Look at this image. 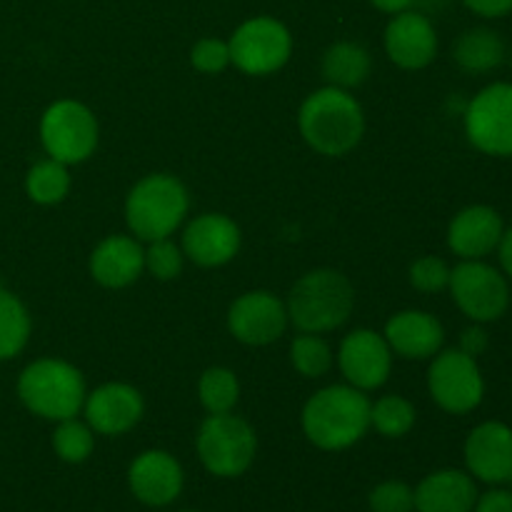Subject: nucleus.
<instances>
[{
	"label": "nucleus",
	"instance_id": "obj_1",
	"mask_svg": "<svg viewBox=\"0 0 512 512\" xmlns=\"http://www.w3.org/2000/svg\"><path fill=\"white\" fill-rule=\"evenodd\" d=\"M298 128L305 143L320 155L340 158L355 150L365 135L363 105L350 90L325 88L315 90L303 100L298 113Z\"/></svg>",
	"mask_w": 512,
	"mask_h": 512
},
{
	"label": "nucleus",
	"instance_id": "obj_2",
	"mask_svg": "<svg viewBox=\"0 0 512 512\" xmlns=\"http://www.w3.org/2000/svg\"><path fill=\"white\" fill-rule=\"evenodd\" d=\"M303 433L315 448L338 453L353 448L370 430V400L353 385H328L303 408Z\"/></svg>",
	"mask_w": 512,
	"mask_h": 512
},
{
	"label": "nucleus",
	"instance_id": "obj_3",
	"mask_svg": "<svg viewBox=\"0 0 512 512\" xmlns=\"http://www.w3.org/2000/svg\"><path fill=\"white\" fill-rule=\"evenodd\" d=\"M285 308L300 333L323 335L348 323L355 308V288L338 270H310L293 285Z\"/></svg>",
	"mask_w": 512,
	"mask_h": 512
},
{
	"label": "nucleus",
	"instance_id": "obj_4",
	"mask_svg": "<svg viewBox=\"0 0 512 512\" xmlns=\"http://www.w3.org/2000/svg\"><path fill=\"white\" fill-rule=\"evenodd\" d=\"M18 398L38 418L60 423L75 418L85 403V380L75 365L60 358H40L18 375Z\"/></svg>",
	"mask_w": 512,
	"mask_h": 512
},
{
	"label": "nucleus",
	"instance_id": "obj_5",
	"mask_svg": "<svg viewBox=\"0 0 512 512\" xmlns=\"http://www.w3.org/2000/svg\"><path fill=\"white\" fill-rule=\"evenodd\" d=\"M185 185L170 173H150L130 188L125 198V223L138 240L170 238L188 215Z\"/></svg>",
	"mask_w": 512,
	"mask_h": 512
},
{
	"label": "nucleus",
	"instance_id": "obj_6",
	"mask_svg": "<svg viewBox=\"0 0 512 512\" xmlns=\"http://www.w3.org/2000/svg\"><path fill=\"white\" fill-rule=\"evenodd\" d=\"M203 468L215 478H238L253 465L258 435L248 420L233 413L208 415L195 438Z\"/></svg>",
	"mask_w": 512,
	"mask_h": 512
},
{
	"label": "nucleus",
	"instance_id": "obj_7",
	"mask_svg": "<svg viewBox=\"0 0 512 512\" xmlns=\"http://www.w3.org/2000/svg\"><path fill=\"white\" fill-rule=\"evenodd\" d=\"M40 143L48 158L63 165L85 163L98 148V118L85 103L73 98L55 100L40 115Z\"/></svg>",
	"mask_w": 512,
	"mask_h": 512
},
{
	"label": "nucleus",
	"instance_id": "obj_8",
	"mask_svg": "<svg viewBox=\"0 0 512 512\" xmlns=\"http://www.w3.org/2000/svg\"><path fill=\"white\" fill-rule=\"evenodd\" d=\"M448 290L460 313L473 323H495L510 308L508 278L485 260H460L450 268Z\"/></svg>",
	"mask_w": 512,
	"mask_h": 512
},
{
	"label": "nucleus",
	"instance_id": "obj_9",
	"mask_svg": "<svg viewBox=\"0 0 512 512\" xmlns=\"http://www.w3.org/2000/svg\"><path fill=\"white\" fill-rule=\"evenodd\" d=\"M230 63L248 75L278 73L293 55L288 25L270 15H255L230 35Z\"/></svg>",
	"mask_w": 512,
	"mask_h": 512
},
{
	"label": "nucleus",
	"instance_id": "obj_10",
	"mask_svg": "<svg viewBox=\"0 0 512 512\" xmlns=\"http://www.w3.org/2000/svg\"><path fill=\"white\" fill-rule=\"evenodd\" d=\"M463 128L475 150L493 158H512V83H490L473 95Z\"/></svg>",
	"mask_w": 512,
	"mask_h": 512
},
{
	"label": "nucleus",
	"instance_id": "obj_11",
	"mask_svg": "<svg viewBox=\"0 0 512 512\" xmlns=\"http://www.w3.org/2000/svg\"><path fill=\"white\" fill-rule=\"evenodd\" d=\"M428 390L445 413L465 415L475 410L485 398V378L478 358H470L460 348L440 350L428 368Z\"/></svg>",
	"mask_w": 512,
	"mask_h": 512
},
{
	"label": "nucleus",
	"instance_id": "obj_12",
	"mask_svg": "<svg viewBox=\"0 0 512 512\" xmlns=\"http://www.w3.org/2000/svg\"><path fill=\"white\" fill-rule=\"evenodd\" d=\"M288 308L268 290L243 293L228 310V330L238 343L263 348L275 343L288 330Z\"/></svg>",
	"mask_w": 512,
	"mask_h": 512
},
{
	"label": "nucleus",
	"instance_id": "obj_13",
	"mask_svg": "<svg viewBox=\"0 0 512 512\" xmlns=\"http://www.w3.org/2000/svg\"><path fill=\"white\" fill-rule=\"evenodd\" d=\"M338 365L345 383L368 393L388 383L393 370V350L383 333L360 328L345 335L340 343Z\"/></svg>",
	"mask_w": 512,
	"mask_h": 512
},
{
	"label": "nucleus",
	"instance_id": "obj_14",
	"mask_svg": "<svg viewBox=\"0 0 512 512\" xmlns=\"http://www.w3.org/2000/svg\"><path fill=\"white\" fill-rule=\"evenodd\" d=\"M240 243L243 235L235 220L223 213H203L185 225L180 248L200 268H220L240 253Z\"/></svg>",
	"mask_w": 512,
	"mask_h": 512
},
{
	"label": "nucleus",
	"instance_id": "obj_15",
	"mask_svg": "<svg viewBox=\"0 0 512 512\" xmlns=\"http://www.w3.org/2000/svg\"><path fill=\"white\" fill-rule=\"evenodd\" d=\"M385 53L398 68L423 70L438 55V30L423 10H405L390 18L385 28Z\"/></svg>",
	"mask_w": 512,
	"mask_h": 512
},
{
	"label": "nucleus",
	"instance_id": "obj_16",
	"mask_svg": "<svg viewBox=\"0 0 512 512\" xmlns=\"http://www.w3.org/2000/svg\"><path fill=\"white\" fill-rule=\"evenodd\" d=\"M85 423L93 428V433L125 435L140 423L145 413L143 395L128 383H105L95 388L93 393L85 395L83 403Z\"/></svg>",
	"mask_w": 512,
	"mask_h": 512
},
{
	"label": "nucleus",
	"instance_id": "obj_17",
	"mask_svg": "<svg viewBox=\"0 0 512 512\" xmlns=\"http://www.w3.org/2000/svg\"><path fill=\"white\" fill-rule=\"evenodd\" d=\"M185 475L178 460L165 450H145L130 463L128 488L148 508H165L183 493Z\"/></svg>",
	"mask_w": 512,
	"mask_h": 512
},
{
	"label": "nucleus",
	"instance_id": "obj_18",
	"mask_svg": "<svg viewBox=\"0 0 512 512\" xmlns=\"http://www.w3.org/2000/svg\"><path fill=\"white\" fill-rule=\"evenodd\" d=\"M465 465L473 478L500 485L512 478V428L498 420L480 423L465 440Z\"/></svg>",
	"mask_w": 512,
	"mask_h": 512
},
{
	"label": "nucleus",
	"instance_id": "obj_19",
	"mask_svg": "<svg viewBox=\"0 0 512 512\" xmlns=\"http://www.w3.org/2000/svg\"><path fill=\"white\" fill-rule=\"evenodd\" d=\"M505 233L503 215L490 205H468L448 225V248L460 260H483L498 250Z\"/></svg>",
	"mask_w": 512,
	"mask_h": 512
},
{
	"label": "nucleus",
	"instance_id": "obj_20",
	"mask_svg": "<svg viewBox=\"0 0 512 512\" xmlns=\"http://www.w3.org/2000/svg\"><path fill=\"white\" fill-rule=\"evenodd\" d=\"M383 335L393 355L405 360H430L445 343L443 323L425 310H400L385 323Z\"/></svg>",
	"mask_w": 512,
	"mask_h": 512
},
{
	"label": "nucleus",
	"instance_id": "obj_21",
	"mask_svg": "<svg viewBox=\"0 0 512 512\" xmlns=\"http://www.w3.org/2000/svg\"><path fill=\"white\" fill-rule=\"evenodd\" d=\"M88 268L95 283L103 288H128L143 275L145 250L133 235H110L90 253Z\"/></svg>",
	"mask_w": 512,
	"mask_h": 512
},
{
	"label": "nucleus",
	"instance_id": "obj_22",
	"mask_svg": "<svg viewBox=\"0 0 512 512\" xmlns=\"http://www.w3.org/2000/svg\"><path fill=\"white\" fill-rule=\"evenodd\" d=\"M478 503V488L470 473L463 470H438L420 480L415 488L418 512H473Z\"/></svg>",
	"mask_w": 512,
	"mask_h": 512
},
{
	"label": "nucleus",
	"instance_id": "obj_23",
	"mask_svg": "<svg viewBox=\"0 0 512 512\" xmlns=\"http://www.w3.org/2000/svg\"><path fill=\"white\" fill-rule=\"evenodd\" d=\"M505 55H508L505 40L500 38L498 30L485 28V25L465 30L453 43L455 65L473 75L500 68L505 63Z\"/></svg>",
	"mask_w": 512,
	"mask_h": 512
},
{
	"label": "nucleus",
	"instance_id": "obj_24",
	"mask_svg": "<svg viewBox=\"0 0 512 512\" xmlns=\"http://www.w3.org/2000/svg\"><path fill=\"white\" fill-rule=\"evenodd\" d=\"M370 68H373L370 53L353 40H340V43L330 45L323 53V63H320L325 83L340 90H353L363 85L368 80Z\"/></svg>",
	"mask_w": 512,
	"mask_h": 512
},
{
	"label": "nucleus",
	"instance_id": "obj_25",
	"mask_svg": "<svg viewBox=\"0 0 512 512\" xmlns=\"http://www.w3.org/2000/svg\"><path fill=\"white\" fill-rule=\"evenodd\" d=\"M30 330L33 323L23 300L0 288V363L23 353L30 340Z\"/></svg>",
	"mask_w": 512,
	"mask_h": 512
},
{
	"label": "nucleus",
	"instance_id": "obj_26",
	"mask_svg": "<svg viewBox=\"0 0 512 512\" xmlns=\"http://www.w3.org/2000/svg\"><path fill=\"white\" fill-rule=\"evenodd\" d=\"M25 193L38 205H58L70 193L68 165L53 158L35 163L25 175Z\"/></svg>",
	"mask_w": 512,
	"mask_h": 512
},
{
	"label": "nucleus",
	"instance_id": "obj_27",
	"mask_svg": "<svg viewBox=\"0 0 512 512\" xmlns=\"http://www.w3.org/2000/svg\"><path fill=\"white\" fill-rule=\"evenodd\" d=\"M198 398L210 415L233 413L240 400V383L233 370L218 365L205 370L198 380Z\"/></svg>",
	"mask_w": 512,
	"mask_h": 512
},
{
	"label": "nucleus",
	"instance_id": "obj_28",
	"mask_svg": "<svg viewBox=\"0 0 512 512\" xmlns=\"http://www.w3.org/2000/svg\"><path fill=\"white\" fill-rule=\"evenodd\" d=\"M415 405L403 395H383L380 400L370 403V428L378 430L383 438H403L413 430Z\"/></svg>",
	"mask_w": 512,
	"mask_h": 512
},
{
	"label": "nucleus",
	"instance_id": "obj_29",
	"mask_svg": "<svg viewBox=\"0 0 512 512\" xmlns=\"http://www.w3.org/2000/svg\"><path fill=\"white\" fill-rule=\"evenodd\" d=\"M53 450L63 463H85L95 450L93 428L88 423H80L78 418L60 420L53 433Z\"/></svg>",
	"mask_w": 512,
	"mask_h": 512
},
{
	"label": "nucleus",
	"instance_id": "obj_30",
	"mask_svg": "<svg viewBox=\"0 0 512 512\" xmlns=\"http://www.w3.org/2000/svg\"><path fill=\"white\" fill-rule=\"evenodd\" d=\"M290 363H293V368L303 378H323L333 368V350H330V345L320 335L300 333L290 343Z\"/></svg>",
	"mask_w": 512,
	"mask_h": 512
},
{
	"label": "nucleus",
	"instance_id": "obj_31",
	"mask_svg": "<svg viewBox=\"0 0 512 512\" xmlns=\"http://www.w3.org/2000/svg\"><path fill=\"white\" fill-rule=\"evenodd\" d=\"M185 255L180 245H175L170 238L153 240L145 250V270L158 280H175L183 273Z\"/></svg>",
	"mask_w": 512,
	"mask_h": 512
},
{
	"label": "nucleus",
	"instance_id": "obj_32",
	"mask_svg": "<svg viewBox=\"0 0 512 512\" xmlns=\"http://www.w3.org/2000/svg\"><path fill=\"white\" fill-rule=\"evenodd\" d=\"M368 505L373 512H413L415 490L403 480H385L370 490Z\"/></svg>",
	"mask_w": 512,
	"mask_h": 512
},
{
	"label": "nucleus",
	"instance_id": "obj_33",
	"mask_svg": "<svg viewBox=\"0 0 512 512\" xmlns=\"http://www.w3.org/2000/svg\"><path fill=\"white\" fill-rule=\"evenodd\" d=\"M408 278L410 285L420 293H440L450 283V265L438 255H425L410 265Z\"/></svg>",
	"mask_w": 512,
	"mask_h": 512
},
{
	"label": "nucleus",
	"instance_id": "obj_34",
	"mask_svg": "<svg viewBox=\"0 0 512 512\" xmlns=\"http://www.w3.org/2000/svg\"><path fill=\"white\" fill-rule=\"evenodd\" d=\"M190 63L195 70L205 75L223 73L230 65V45L228 40L220 38H203L193 45L190 50Z\"/></svg>",
	"mask_w": 512,
	"mask_h": 512
},
{
	"label": "nucleus",
	"instance_id": "obj_35",
	"mask_svg": "<svg viewBox=\"0 0 512 512\" xmlns=\"http://www.w3.org/2000/svg\"><path fill=\"white\" fill-rule=\"evenodd\" d=\"M460 350L468 353L470 358H480L488 350V333L480 328V323L470 325V328H465L460 333Z\"/></svg>",
	"mask_w": 512,
	"mask_h": 512
},
{
	"label": "nucleus",
	"instance_id": "obj_36",
	"mask_svg": "<svg viewBox=\"0 0 512 512\" xmlns=\"http://www.w3.org/2000/svg\"><path fill=\"white\" fill-rule=\"evenodd\" d=\"M463 3L480 18H505L512 13V0H463Z\"/></svg>",
	"mask_w": 512,
	"mask_h": 512
},
{
	"label": "nucleus",
	"instance_id": "obj_37",
	"mask_svg": "<svg viewBox=\"0 0 512 512\" xmlns=\"http://www.w3.org/2000/svg\"><path fill=\"white\" fill-rule=\"evenodd\" d=\"M473 512H512V493L510 490H490L480 495Z\"/></svg>",
	"mask_w": 512,
	"mask_h": 512
},
{
	"label": "nucleus",
	"instance_id": "obj_38",
	"mask_svg": "<svg viewBox=\"0 0 512 512\" xmlns=\"http://www.w3.org/2000/svg\"><path fill=\"white\" fill-rule=\"evenodd\" d=\"M498 260H500V268H503L505 278L512 280V228H505L503 238H500Z\"/></svg>",
	"mask_w": 512,
	"mask_h": 512
},
{
	"label": "nucleus",
	"instance_id": "obj_39",
	"mask_svg": "<svg viewBox=\"0 0 512 512\" xmlns=\"http://www.w3.org/2000/svg\"><path fill=\"white\" fill-rule=\"evenodd\" d=\"M370 5H373V8H378L380 13L398 15V13H405V10L413 8L415 0H370Z\"/></svg>",
	"mask_w": 512,
	"mask_h": 512
},
{
	"label": "nucleus",
	"instance_id": "obj_40",
	"mask_svg": "<svg viewBox=\"0 0 512 512\" xmlns=\"http://www.w3.org/2000/svg\"><path fill=\"white\" fill-rule=\"evenodd\" d=\"M445 0H415V5H423L425 10H433V8H440Z\"/></svg>",
	"mask_w": 512,
	"mask_h": 512
},
{
	"label": "nucleus",
	"instance_id": "obj_41",
	"mask_svg": "<svg viewBox=\"0 0 512 512\" xmlns=\"http://www.w3.org/2000/svg\"><path fill=\"white\" fill-rule=\"evenodd\" d=\"M508 483H510V493H512V478H510V480H508Z\"/></svg>",
	"mask_w": 512,
	"mask_h": 512
},
{
	"label": "nucleus",
	"instance_id": "obj_42",
	"mask_svg": "<svg viewBox=\"0 0 512 512\" xmlns=\"http://www.w3.org/2000/svg\"><path fill=\"white\" fill-rule=\"evenodd\" d=\"M510 65H512V53H510Z\"/></svg>",
	"mask_w": 512,
	"mask_h": 512
},
{
	"label": "nucleus",
	"instance_id": "obj_43",
	"mask_svg": "<svg viewBox=\"0 0 512 512\" xmlns=\"http://www.w3.org/2000/svg\"><path fill=\"white\" fill-rule=\"evenodd\" d=\"M185 512H195V510H185Z\"/></svg>",
	"mask_w": 512,
	"mask_h": 512
}]
</instances>
